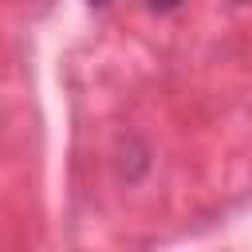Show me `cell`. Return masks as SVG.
Wrapping results in <instances>:
<instances>
[{
	"label": "cell",
	"mask_w": 252,
	"mask_h": 252,
	"mask_svg": "<svg viewBox=\"0 0 252 252\" xmlns=\"http://www.w3.org/2000/svg\"><path fill=\"white\" fill-rule=\"evenodd\" d=\"M146 4H150V8H158V12H169V8H177L181 0H146Z\"/></svg>",
	"instance_id": "1"
},
{
	"label": "cell",
	"mask_w": 252,
	"mask_h": 252,
	"mask_svg": "<svg viewBox=\"0 0 252 252\" xmlns=\"http://www.w3.org/2000/svg\"><path fill=\"white\" fill-rule=\"evenodd\" d=\"M87 4H94V8H102V4H110V0H87Z\"/></svg>",
	"instance_id": "2"
}]
</instances>
